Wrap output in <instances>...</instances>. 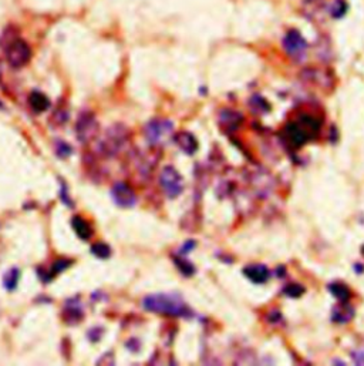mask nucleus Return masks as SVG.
<instances>
[{
	"label": "nucleus",
	"instance_id": "22",
	"mask_svg": "<svg viewBox=\"0 0 364 366\" xmlns=\"http://www.w3.org/2000/svg\"><path fill=\"white\" fill-rule=\"evenodd\" d=\"M54 151H56V154H57L58 157L63 158V160L73 154V148H71V145H70L69 142L63 141V140H57V141H54Z\"/></svg>",
	"mask_w": 364,
	"mask_h": 366
},
{
	"label": "nucleus",
	"instance_id": "1",
	"mask_svg": "<svg viewBox=\"0 0 364 366\" xmlns=\"http://www.w3.org/2000/svg\"><path fill=\"white\" fill-rule=\"evenodd\" d=\"M142 308L148 312L167 316H188L190 308L178 294H153L142 299Z\"/></svg>",
	"mask_w": 364,
	"mask_h": 366
},
{
	"label": "nucleus",
	"instance_id": "8",
	"mask_svg": "<svg viewBox=\"0 0 364 366\" xmlns=\"http://www.w3.org/2000/svg\"><path fill=\"white\" fill-rule=\"evenodd\" d=\"M172 122L164 120V119H154L145 124L144 134H145V139L150 144L156 145V144L162 142V140L172 133Z\"/></svg>",
	"mask_w": 364,
	"mask_h": 366
},
{
	"label": "nucleus",
	"instance_id": "21",
	"mask_svg": "<svg viewBox=\"0 0 364 366\" xmlns=\"http://www.w3.org/2000/svg\"><path fill=\"white\" fill-rule=\"evenodd\" d=\"M173 264L176 265V268L181 271V274L182 275H185V277H192L193 274H195V266L192 265L191 262L187 261V260H182V258H173Z\"/></svg>",
	"mask_w": 364,
	"mask_h": 366
},
{
	"label": "nucleus",
	"instance_id": "13",
	"mask_svg": "<svg viewBox=\"0 0 364 366\" xmlns=\"http://www.w3.org/2000/svg\"><path fill=\"white\" fill-rule=\"evenodd\" d=\"M29 104L32 107V110L36 111V113H44V111H47L49 108H50V100H49V97L44 94V93H41V91H38V90H35V91H32L30 93V96H29Z\"/></svg>",
	"mask_w": 364,
	"mask_h": 366
},
{
	"label": "nucleus",
	"instance_id": "27",
	"mask_svg": "<svg viewBox=\"0 0 364 366\" xmlns=\"http://www.w3.org/2000/svg\"><path fill=\"white\" fill-rule=\"evenodd\" d=\"M54 119H56V124H57V122H58V124H64V122L69 120V113H67V110H64V108L56 110Z\"/></svg>",
	"mask_w": 364,
	"mask_h": 366
},
{
	"label": "nucleus",
	"instance_id": "11",
	"mask_svg": "<svg viewBox=\"0 0 364 366\" xmlns=\"http://www.w3.org/2000/svg\"><path fill=\"white\" fill-rule=\"evenodd\" d=\"M243 275L249 281H252L253 284H265L269 279V269L262 265V264H256V265H249L246 268H243Z\"/></svg>",
	"mask_w": 364,
	"mask_h": 366
},
{
	"label": "nucleus",
	"instance_id": "9",
	"mask_svg": "<svg viewBox=\"0 0 364 366\" xmlns=\"http://www.w3.org/2000/svg\"><path fill=\"white\" fill-rule=\"evenodd\" d=\"M111 198L115 205L121 208H133L137 204V195L134 190L124 181H118L111 188Z\"/></svg>",
	"mask_w": 364,
	"mask_h": 366
},
{
	"label": "nucleus",
	"instance_id": "31",
	"mask_svg": "<svg viewBox=\"0 0 364 366\" xmlns=\"http://www.w3.org/2000/svg\"><path fill=\"white\" fill-rule=\"evenodd\" d=\"M362 252H363V255H364V246H363V249H362Z\"/></svg>",
	"mask_w": 364,
	"mask_h": 366
},
{
	"label": "nucleus",
	"instance_id": "30",
	"mask_svg": "<svg viewBox=\"0 0 364 366\" xmlns=\"http://www.w3.org/2000/svg\"><path fill=\"white\" fill-rule=\"evenodd\" d=\"M196 245V243L195 241H192V240H190V241H187L185 243V245L181 248V254H187V252H190V251H192V248Z\"/></svg>",
	"mask_w": 364,
	"mask_h": 366
},
{
	"label": "nucleus",
	"instance_id": "25",
	"mask_svg": "<svg viewBox=\"0 0 364 366\" xmlns=\"http://www.w3.org/2000/svg\"><path fill=\"white\" fill-rule=\"evenodd\" d=\"M283 292L287 295V297L292 298H299L303 292H305V288L300 286L299 284H289L283 288Z\"/></svg>",
	"mask_w": 364,
	"mask_h": 366
},
{
	"label": "nucleus",
	"instance_id": "14",
	"mask_svg": "<svg viewBox=\"0 0 364 366\" xmlns=\"http://www.w3.org/2000/svg\"><path fill=\"white\" fill-rule=\"evenodd\" d=\"M71 227L77 234V237L81 238L83 241H88L93 235V229L90 227V224L80 215H74L71 218Z\"/></svg>",
	"mask_w": 364,
	"mask_h": 366
},
{
	"label": "nucleus",
	"instance_id": "5",
	"mask_svg": "<svg viewBox=\"0 0 364 366\" xmlns=\"http://www.w3.org/2000/svg\"><path fill=\"white\" fill-rule=\"evenodd\" d=\"M282 46H283V50L286 53V56L296 63L303 61L307 56V50H309V44H307L306 39L296 29H290L285 35L283 40H282Z\"/></svg>",
	"mask_w": 364,
	"mask_h": 366
},
{
	"label": "nucleus",
	"instance_id": "16",
	"mask_svg": "<svg viewBox=\"0 0 364 366\" xmlns=\"http://www.w3.org/2000/svg\"><path fill=\"white\" fill-rule=\"evenodd\" d=\"M73 264L71 260H67V258H60V260H56V262L53 264L52 269L49 271V272H46V275L44 277H41V279L44 281V282H50L56 275H58V274H61L64 269H67L70 265Z\"/></svg>",
	"mask_w": 364,
	"mask_h": 366
},
{
	"label": "nucleus",
	"instance_id": "17",
	"mask_svg": "<svg viewBox=\"0 0 364 366\" xmlns=\"http://www.w3.org/2000/svg\"><path fill=\"white\" fill-rule=\"evenodd\" d=\"M354 316V309L350 305H339L333 311V321L339 324H346Z\"/></svg>",
	"mask_w": 364,
	"mask_h": 366
},
{
	"label": "nucleus",
	"instance_id": "6",
	"mask_svg": "<svg viewBox=\"0 0 364 366\" xmlns=\"http://www.w3.org/2000/svg\"><path fill=\"white\" fill-rule=\"evenodd\" d=\"M98 130H100L98 122L91 111H81L78 114V119L76 122V136L80 142L87 144L93 139H96Z\"/></svg>",
	"mask_w": 364,
	"mask_h": 366
},
{
	"label": "nucleus",
	"instance_id": "12",
	"mask_svg": "<svg viewBox=\"0 0 364 366\" xmlns=\"http://www.w3.org/2000/svg\"><path fill=\"white\" fill-rule=\"evenodd\" d=\"M173 141L176 145L188 156H192L198 150V141L192 136L191 133H178L173 136Z\"/></svg>",
	"mask_w": 364,
	"mask_h": 366
},
{
	"label": "nucleus",
	"instance_id": "24",
	"mask_svg": "<svg viewBox=\"0 0 364 366\" xmlns=\"http://www.w3.org/2000/svg\"><path fill=\"white\" fill-rule=\"evenodd\" d=\"M250 107L255 110V111H262V113H265V111H268L269 110V104H268V102L263 99V97H260V96H253L252 99H250Z\"/></svg>",
	"mask_w": 364,
	"mask_h": 366
},
{
	"label": "nucleus",
	"instance_id": "4",
	"mask_svg": "<svg viewBox=\"0 0 364 366\" xmlns=\"http://www.w3.org/2000/svg\"><path fill=\"white\" fill-rule=\"evenodd\" d=\"M127 140H128L127 128L120 124L113 125L105 131L103 139L98 141V150L105 157H115L117 154H120V151L127 144Z\"/></svg>",
	"mask_w": 364,
	"mask_h": 366
},
{
	"label": "nucleus",
	"instance_id": "28",
	"mask_svg": "<svg viewBox=\"0 0 364 366\" xmlns=\"http://www.w3.org/2000/svg\"><path fill=\"white\" fill-rule=\"evenodd\" d=\"M101 335H103V328H93V329H90V331L87 332L88 339L93 341V342H98L100 338H101Z\"/></svg>",
	"mask_w": 364,
	"mask_h": 366
},
{
	"label": "nucleus",
	"instance_id": "19",
	"mask_svg": "<svg viewBox=\"0 0 364 366\" xmlns=\"http://www.w3.org/2000/svg\"><path fill=\"white\" fill-rule=\"evenodd\" d=\"M90 252L97 257L98 260H108L111 257V248L108 246L104 243H96V244L91 245L90 248Z\"/></svg>",
	"mask_w": 364,
	"mask_h": 366
},
{
	"label": "nucleus",
	"instance_id": "18",
	"mask_svg": "<svg viewBox=\"0 0 364 366\" xmlns=\"http://www.w3.org/2000/svg\"><path fill=\"white\" fill-rule=\"evenodd\" d=\"M329 291L334 295V297L337 298L340 302H347L348 299H350V289L347 288L345 284H340V282H333V284H330L329 285Z\"/></svg>",
	"mask_w": 364,
	"mask_h": 366
},
{
	"label": "nucleus",
	"instance_id": "7",
	"mask_svg": "<svg viewBox=\"0 0 364 366\" xmlns=\"http://www.w3.org/2000/svg\"><path fill=\"white\" fill-rule=\"evenodd\" d=\"M159 185L168 198H176L184 190V178L173 167H165L159 174Z\"/></svg>",
	"mask_w": 364,
	"mask_h": 366
},
{
	"label": "nucleus",
	"instance_id": "10",
	"mask_svg": "<svg viewBox=\"0 0 364 366\" xmlns=\"http://www.w3.org/2000/svg\"><path fill=\"white\" fill-rule=\"evenodd\" d=\"M84 316V308L78 297L70 298L64 302L63 308V319L67 325H77L83 321Z\"/></svg>",
	"mask_w": 364,
	"mask_h": 366
},
{
	"label": "nucleus",
	"instance_id": "20",
	"mask_svg": "<svg viewBox=\"0 0 364 366\" xmlns=\"http://www.w3.org/2000/svg\"><path fill=\"white\" fill-rule=\"evenodd\" d=\"M347 9L348 6H347L346 0H334L329 7V13L331 18L340 19L346 15Z\"/></svg>",
	"mask_w": 364,
	"mask_h": 366
},
{
	"label": "nucleus",
	"instance_id": "29",
	"mask_svg": "<svg viewBox=\"0 0 364 366\" xmlns=\"http://www.w3.org/2000/svg\"><path fill=\"white\" fill-rule=\"evenodd\" d=\"M351 358L353 361L356 362V365H364V349H360V350H356L351 353Z\"/></svg>",
	"mask_w": 364,
	"mask_h": 366
},
{
	"label": "nucleus",
	"instance_id": "15",
	"mask_svg": "<svg viewBox=\"0 0 364 366\" xmlns=\"http://www.w3.org/2000/svg\"><path fill=\"white\" fill-rule=\"evenodd\" d=\"M19 279H20V269H19L18 266H13L9 271H6L4 275H3V286H4V289L9 291V292L15 291L18 288Z\"/></svg>",
	"mask_w": 364,
	"mask_h": 366
},
{
	"label": "nucleus",
	"instance_id": "3",
	"mask_svg": "<svg viewBox=\"0 0 364 366\" xmlns=\"http://www.w3.org/2000/svg\"><path fill=\"white\" fill-rule=\"evenodd\" d=\"M10 35H7V32H4V35L1 36V46L6 54V60L9 63L10 67L13 69H21L24 67L30 59H32V49L27 44L26 40H23L21 37L13 35V30H9Z\"/></svg>",
	"mask_w": 364,
	"mask_h": 366
},
{
	"label": "nucleus",
	"instance_id": "23",
	"mask_svg": "<svg viewBox=\"0 0 364 366\" xmlns=\"http://www.w3.org/2000/svg\"><path fill=\"white\" fill-rule=\"evenodd\" d=\"M221 119L224 124H238L242 122V116L236 111H229V110H224L221 111Z\"/></svg>",
	"mask_w": 364,
	"mask_h": 366
},
{
	"label": "nucleus",
	"instance_id": "2",
	"mask_svg": "<svg viewBox=\"0 0 364 366\" xmlns=\"http://www.w3.org/2000/svg\"><path fill=\"white\" fill-rule=\"evenodd\" d=\"M320 131V122L309 114H302L296 122H289L285 127V139L295 148H300L307 141L319 134Z\"/></svg>",
	"mask_w": 364,
	"mask_h": 366
},
{
	"label": "nucleus",
	"instance_id": "26",
	"mask_svg": "<svg viewBox=\"0 0 364 366\" xmlns=\"http://www.w3.org/2000/svg\"><path fill=\"white\" fill-rule=\"evenodd\" d=\"M60 198H61V201L64 203V205H67L70 208L74 207V203H73V200L70 198L69 187H67V184H66L64 181H60Z\"/></svg>",
	"mask_w": 364,
	"mask_h": 366
}]
</instances>
